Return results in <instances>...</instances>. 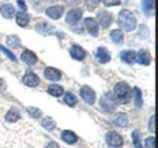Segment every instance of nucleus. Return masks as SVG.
<instances>
[{
    "label": "nucleus",
    "mask_w": 158,
    "mask_h": 148,
    "mask_svg": "<svg viewBox=\"0 0 158 148\" xmlns=\"http://www.w3.org/2000/svg\"><path fill=\"white\" fill-rule=\"evenodd\" d=\"M118 25L122 30H125L126 32H132L133 30H136V26H137V21H136V17L135 15L130 11V10H121L120 14H118Z\"/></svg>",
    "instance_id": "f257e3e1"
},
{
    "label": "nucleus",
    "mask_w": 158,
    "mask_h": 148,
    "mask_svg": "<svg viewBox=\"0 0 158 148\" xmlns=\"http://www.w3.org/2000/svg\"><path fill=\"white\" fill-rule=\"evenodd\" d=\"M130 91H131V89H130L128 84L125 81H120L114 86V97L116 99L117 102L123 104L128 100Z\"/></svg>",
    "instance_id": "f03ea898"
},
{
    "label": "nucleus",
    "mask_w": 158,
    "mask_h": 148,
    "mask_svg": "<svg viewBox=\"0 0 158 148\" xmlns=\"http://www.w3.org/2000/svg\"><path fill=\"white\" fill-rule=\"evenodd\" d=\"M116 105H117V101L110 92H105L100 97V106H101V109H104L107 112L114 111L116 109Z\"/></svg>",
    "instance_id": "7ed1b4c3"
},
{
    "label": "nucleus",
    "mask_w": 158,
    "mask_h": 148,
    "mask_svg": "<svg viewBox=\"0 0 158 148\" xmlns=\"http://www.w3.org/2000/svg\"><path fill=\"white\" fill-rule=\"evenodd\" d=\"M105 141L109 144V147L112 148H121L123 146V138L121 134H118L115 131H110L105 134Z\"/></svg>",
    "instance_id": "20e7f679"
},
{
    "label": "nucleus",
    "mask_w": 158,
    "mask_h": 148,
    "mask_svg": "<svg viewBox=\"0 0 158 148\" xmlns=\"http://www.w3.org/2000/svg\"><path fill=\"white\" fill-rule=\"evenodd\" d=\"M80 96H81V99H83L86 104H89V105H94V102H95V100H96L95 91H94L90 86H88V85L81 86V89H80Z\"/></svg>",
    "instance_id": "39448f33"
},
{
    "label": "nucleus",
    "mask_w": 158,
    "mask_h": 148,
    "mask_svg": "<svg viewBox=\"0 0 158 148\" xmlns=\"http://www.w3.org/2000/svg\"><path fill=\"white\" fill-rule=\"evenodd\" d=\"M83 16V10L79 9V7H75V9H72L69 10V12L65 16V22L68 25H75Z\"/></svg>",
    "instance_id": "423d86ee"
},
{
    "label": "nucleus",
    "mask_w": 158,
    "mask_h": 148,
    "mask_svg": "<svg viewBox=\"0 0 158 148\" xmlns=\"http://www.w3.org/2000/svg\"><path fill=\"white\" fill-rule=\"evenodd\" d=\"M63 14H64V6H62V5H53V6H49L46 9V15L52 20L59 18Z\"/></svg>",
    "instance_id": "0eeeda50"
},
{
    "label": "nucleus",
    "mask_w": 158,
    "mask_h": 148,
    "mask_svg": "<svg viewBox=\"0 0 158 148\" xmlns=\"http://www.w3.org/2000/svg\"><path fill=\"white\" fill-rule=\"evenodd\" d=\"M98 20L102 28H107L112 22V15L106 10H100L98 12Z\"/></svg>",
    "instance_id": "6e6552de"
},
{
    "label": "nucleus",
    "mask_w": 158,
    "mask_h": 148,
    "mask_svg": "<svg viewBox=\"0 0 158 148\" xmlns=\"http://www.w3.org/2000/svg\"><path fill=\"white\" fill-rule=\"evenodd\" d=\"M22 83L30 88H35L40 84V78L31 70H27L26 74L22 76Z\"/></svg>",
    "instance_id": "1a4fd4ad"
},
{
    "label": "nucleus",
    "mask_w": 158,
    "mask_h": 148,
    "mask_svg": "<svg viewBox=\"0 0 158 148\" xmlns=\"http://www.w3.org/2000/svg\"><path fill=\"white\" fill-rule=\"evenodd\" d=\"M84 25H85V27H86V31L89 32V35H91V36H98V33H99V23H98V21L95 20V18H93V17H86L85 20H84Z\"/></svg>",
    "instance_id": "9d476101"
},
{
    "label": "nucleus",
    "mask_w": 158,
    "mask_h": 148,
    "mask_svg": "<svg viewBox=\"0 0 158 148\" xmlns=\"http://www.w3.org/2000/svg\"><path fill=\"white\" fill-rule=\"evenodd\" d=\"M35 30L43 35V36H47V35H51L54 32V26L49 22H46V21H42V22H38L36 26H35Z\"/></svg>",
    "instance_id": "9b49d317"
},
{
    "label": "nucleus",
    "mask_w": 158,
    "mask_h": 148,
    "mask_svg": "<svg viewBox=\"0 0 158 148\" xmlns=\"http://www.w3.org/2000/svg\"><path fill=\"white\" fill-rule=\"evenodd\" d=\"M69 54L73 59L75 60H83L86 56V52L84 51L83 47H80L79 44H73L70 48H69Z\"/></svg>",
    "instance_id": "f8f14e48"
},
{
    "label": "nucleus",
    "mask_w": 158,
    "mask_h": 148,
    "mask_svg": "<svg viewBox=\"0 0 158 148\" xmlns=\"http://www.w3.org/2000/svg\"><path fill=\"white\" fill-rule=\"evenodd\" d=\"M136 62H138L142 65H149L151 63V54L148 52V49L142 48L138 51V53H136Z\"/></svg>",
    "instance_id": "ddd939ff"
},
{
    "label": "nucleus",
    "mask_w": 158,
    "mask_h": 148,
    "mask_svg": "<svg viewBox=\"0 0 158 148\" xmlns=\"http://www.w3.org/2000/svg\"><path fill=\"white\" fill-rule=\"evenodd\" d=\"M43 75L46 79L52 80V81H57L62 78V73L57 68H53V67H47L43 72Z\"/></svg>",
    "instance_id": "4468645a"
},
{
    "label": "nucleus",
    "mask_w": 158,
    "mask_h": 148,
    "mask_svg": "<svg viewBox=\"0 0 158 148\" xmlns=\"http://www.w3.org/2000/svg\"><path fill=\"white\" fill-rule=\"evenodd\" d=\"M96 59H98V62L101 63V64L109 63L110 59H111L110 52H109L105 47H98V48H96Z\"/></svg>",
    "instance_id": "2eb2a0df"
},
{
    "label": "nucleus",
    "mask_w": 158,
    "mask_h": 148,
    "mask_svg": "<svg viewBox=\"0 0 158 148\" xmlns=\"http://www.w3.org/2000/svg\"><path fill=\"white\" fill-rule=\"evenodd\" d=\"M21 60H22L25 64H27V65H35V64L37 63V56H36L32 51L25 49V51L22 52V54H21Z\"/></svg>",
    "instance_id": "dca6fc26"
},
{
    "label": "nucleus",
    "mask_w": 158,
    "mask_h": 148,
    "mask_svg": "<svg viewBox=\"0 0 158 148\" xmlns=\"http://www.w3.org/2000/svg\"><path fill=\"white\" fill-rule=\"evenodd\" d=\"M60 139L67 143V144H74L78 142V136L73 132V131H69V130H65V131H62L60 133Z\"/></svg>",
    "instance_id": "f3484780"
},
{
    "label": "nucleus",
    "mask_w": 158,
    "mask_h": 148,
    "mask_svg": "<svg viewBox=\"0 0 158 148\" xmlns=\"http://www.w3.org/2000/svg\"><path fill=\"white\" fill-rule=\"evenodd\" d=\"M136 53L135 51H131V49H127V51H122L120 53V59L123 62V63H127V64H132L133 62H136Z\"/></svg>",
    "instance_id": "a211bd4d"
},
{
    "label": "nucleus",
    "mask_w": 158,
    "mask_h": 148,
    "mask_svg": "<svg viewBox=\"0 0 158 148\" xmlns=\"http://www.w3.org/2000/svg\"><path fill=\"white\" fill-rule=\"evenodd\" d=\"M112 122H114L115 126H117V127H122V128H123V127H126V126L128 125V117H127L126 113L120 112V113H116V115L114 116Z\"/></svg>",
    "instance_id": "6ab92c4d"
},
{
    "label": "nucleus",
    "mask_w": 158,
    "mask_h": 148,
    "mask_svg": "<svg viewBox=\"0 0 158 148\" xmlns=\"http://www.w3.org/2000/svg\"><path fill=\"white\" fill-rule=\"evenodd\" d=\"M21 118V113H20V111L16 109V107H11L7 112H6V115H5V120L7 121V122H16V121H19Z\"/></svg>",
    "instance_id": "aec40b11"
},
{
    "label": "nucleus",
    "mask_w": 158,
    "mask_h": 148,
    "mask_svg": "<svg viewBox=\"0 0 158 148\" xmlns=\"http://www.w3.org/2000/svg\"><path fill=\"white\" fill-rule=\"evenodd\" d=\"M0 14L5 18H11L15 15V7L11 4H4L0 6Z\"/></svg>",
    "instance_id": "412c9836"
},
{
    "label": "nucleus",
    "mask_w": 158,
    "mask_h": 148,
    "mask_svg": "<svg viewBox=\"0 0 158 148\" xmlns=\"http://www.w3.org/2000/svg\"><path fill=\"white\" fill-rule=\"evenodd\" d=\"M28 21H30V16L27 12L25 11H19L16 14V23L20 26V27H26L28 25Z\"/></svg>",
    "instance_id": "4be33fe9"
},
{
    "label": "nucleus",
    "mask_w": 158,
    "mask_h": 148,
    "mask_svg": "<svg viewBox=\"0 0 158 148\" xmlns=\"http://www.w3.org/2000/svg\"><path fill=\"white\" fill-rule=\"evenodd\" d=\"M142 10L144 16H151L154 12V0H142Z\"/></svg>",
    "instance_id": "5701e85b"
},
{
    "label": "nucleus",
    "mask_w": 158,
    "mask_h": 148,
    "mask_svg": "<svg viewBox=\"0 0 158 148\" xmlns=\"http://www.w3.org/2000/svg\"><path fill=\"white\" fill-rule=\"evenodd\" d=\"M110 38L112 39V42L115 44H122L123 43V33L118 28H115L110 32Z\"/></svg>",
    "instance_id": "b1692460"
},
{
    "label": "nucleus",
    "mask_w": 158,
    "mask_h": 148,
    "mask_svg": "<svg viewBox=\"0 0 158 148\" xmlns=\"http://www.w3.org/2000/svg\"><path fill=\"white\" fill-rule=\"evenodd\" d=\"M47 92H48V94H51L52 96L58 97V96H60V95L64 92V89H63L60 85L52 84V85H49V86L47 88Z\"/></svg>",
    "instance_id": "393cba45"
},
{
    "label": "nucleus",
    "mask_w": 158,
    "mask_h": 148,
    "mask_svg": "<svg viewBox=\"0 0 158 148\" xmlns=\"http://www.w3.org/2000/svg\"><path fill=\"white\" fill-rule=\"evenodd\" d=\"M132 92H133L135 106H136V107H141V106H142V102H143V99H142V91H141V89H139V88H133Z\"/></svg>",
    "instance_id": "a878e982"
},
{
    "label": "nucleus",
    "mask_w": 158,
    "mask_h": 148,
    "mask_svg": "<svg viewBox=\"0 0 158 148\" xmlns=\"http://www.w3.org/2000/svg\"><path fill=\"white\" fill-rule=\"evenodd\" d=\"M6 44L10 48H16V47H19L21 44V39L16 35H11V36L6 37Z\"/></svg>",
    "instance_id": "bb28decb"
},
{
    "label": "nucleus",
    "mask_w": 158,
    "mask_h": 148,
    "mask_svg": "<svg viewBox=\"0 0 158 148\" xmlns=\"http://www.w3.org/2000/svg\"><path fill=\"white\" fill-rule=\"evenodd\" d=\"M41 125H42V127L46 128L47 131H52V130H54V127H56V121H54L52 117L47 116V117H44V118L41 121Z\"/></svg>",
    "instance_id": "cd10ccee"
},
{
    "label": "nucleus",
    "mask_w": 158,
    "mask_h": 148,
    "mask_svg": "<svg viewBox=\"0 0 158 148\" xmlns=\"http://www.w3.org/2000/svg\"><path fill=\"white\" fill-rule=\"evenodd\" d=\"M64 102H65L68 106L73 107V106H75V105H77L78 99H77V96H75L73 92L68 91V92H65V95H64Z\"/></svg>",
    "instance_id": "c85d7f7f"
},
{
    "label": "nucleus",
    "mask_w": 158,
    "mask_h": 148,
    "mask_svg": "<svg viewBox=\"0 0 158 148\" xmlns=\"http://www.w3.org/2000/svg\"><path fill=\"white\" fill-rule=\"evenodd\" d=\"M138 36L142 39H148L149 38V28L147 27V25H139V27H138Z\"/></svg>",
    "instance_id": "c756f323"
},
{
    "label": "nucleus",
    "mask_w": 158,
    "mask_h": 148,
    "mask_svg": "<svg viewBox=\"0 0 158 148\" xmlns=\"http://www.w3.org/2000/svg\"><path fill=\"white\" fill-rule=\"evenodd\" d=\"M132 142H133V146L135 148H142V142H141V133L135 130L132 132Z\"/></svg>",
    "instance_id": "7c9ffc66"
},
{
    "label": "nucleus",
    "mask_w": 158,
    "mask_h": 148,
    "mask_svg": "<svg viewBox=\"0 0 158 148\" xmlns=\"http://www.w3.org/2000/svg\"><path fill=\"white\" fill-rule=\"evenodd\" d=\"M27 112L32 118H40L42 116V111L40 109H37V107H33V106H28L27 107Z\"/></svg>",
    "instance_id": "2f4dec72"
},
{
    "label": "nucleus",
    "mask_w": 158,
    "mask_h": 148,
    "mask_svg": "<svg viewBox=\"0 0 158 148\" xmlns=\"http://www.w3.org/2000/svg\"><path fill=\"white\" fill-rule=\"evenodd\" d=\"M0 52H2V53H4V54H5V56L11 60V62H16V60H17V59H16V57H15V54H14L11 51H9L6 47H4L2 44H0Z\"/></svg>",
    "instance_id": "473e14b6"
},
{
    "label": "nucleus",
    "mask_w": 158,
    "mask_h": 148,
    "mask_svg": "<svg viewBox=\"0 0 158 148\" xmlns=\"http://www.w3.org/2000/svg\"><path fill=\"white\" fill-rule=\"evenodd\" d=\"M84 2H85L86 9H89V11H93V10H95L96 6L99 5L100 0H85Z\"/></svg>",
    "instance_id": "72a5a7b5"
},
{
    "label": "nucleus",
    "mask_w": 158,
    "mask_h": 148,
    "mask_svg": "<svg viewBox=\"0 0 158 148\" xmlns=\"http://www.w3.org/2000/svg\"><path fill=\"white\" fill-rule=\"evenodd\" d=\"M104 6L106 7H110V6H117L121 4V0H101Z\"/></svg>",
    "instance_id": "f704fd0d"
},
{
    "label": "nucleus",
    "mask_w": 158,
    "mask_h": 148,
    "mask_svg": "<svg viewBox=\"0 0 158 148\" xmlns=\"http://www.w3.org/2000/svg\"><path fill=\"white\" fill-rule=\"evenodd\" d=\"M154 142H156L154 137L151 136V137L146 138V141H144V147H146V148H156V147H154Z\"/></svg>",
    "instance_id": "c9c22d12"
},
{
    "label": "nucleus",
    "mask_w": 158,
    "mask_h": 148,
    "mask_svg": "<svg viewBox=\"0 0 158 148\" xmlns=\"http://www.w3.org/2000/svg\"><path fill=\"white\" fill-rule=\"evenodd\" d=\"M148 128H149V131L152 132V133H154V116H151V118H149V123H148Z\"/></svg>",
    "instance_id": "e433bc0d"
},
{
    "label": "nucleus",
    "mask_w": 158,
    "mask_h": 148,
    "mask_svg": "<svg viewBox=\"0 0 158 148\" xmlns=\"http://www.w3.org/2000/svg\"><path fill=\"white\" fill-rule=\"evenodd\" d=\"M17 5L21 7V10H22V11H25V12H26L27 7H26V4H25V1H23V0H17Z\"/></svg>",
    "instance_id": "4c0bfd02"
},
{
    "label": "nucleus",
    "mask_w": 158,
    "mask_h": 148,
    "mask_svg": "<svg viewBox=\"0 0 158 148\" xmlns=\"http://www.w3.org/2000/svg\"><path fill=\"white\" fill-rule=\"evenodd\" d=\"M44 148H60V147H59V144L57 142H49Z\"/></svg>",
    "instance_id": "58836bf2"
}]
</instances>
